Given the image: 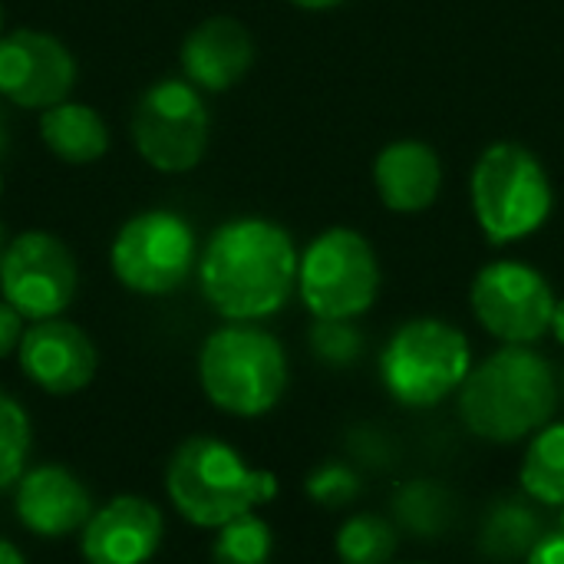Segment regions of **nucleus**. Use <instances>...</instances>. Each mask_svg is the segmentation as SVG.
<instances>
[{"label":"nucleus","instance_id":"nucleus-1","mask_svg":"<svg viewBox=\"0 0 564 564\" xmlns=\"http://www.w3.org/2000/svg\"><path fill=\"white\" fill-rule=\"evenodd\" d=\"M297 284V251L284 228L261 218L221 225L202 258V291L228 321H261L281 311Z\"/></svg>","mask_w":564,"mask_h":564},{"label":"nucleus","instance_id":"nucleus-2","mask_svg":"<svg viewBox=\"0 0 564 564\" xmlns=\"http://www.w3.org/2000/svg\"><path fill=\"white\" fill-rule=\"evenodd\" d=\"M555 406L558 383L552 364L522 344H506L469 370L459 387L463 423L489 443H516L539 433L549 426Z\"/></svg>","mask_w":564,"mask_h":564},{"label":"nucleus","instance_id":"nucleus-3","mask_svg":"<svg viewBox=\"0 0 564 564\" xmlns=\"http://www.w3.org/2000/svg\"><path fill=\"white\" fill-rule=\"evenodd\" d=\"M175 509L202 529H221L278 496V479L245 459L215 436L182 443L165 473Z\"/></svg>","mask_w":564,"mask_h":564},{"label":"nucleus","instance_id":"nucleus-4","mask_svg":"<svg viewBox=\"0 0 564 564\" xmlns=\"http://www.w3.org/2000/svg\"><path fill=\"white\" fill-rule=\"evenodd\" d=\"M198 380L218 410L231 416H264L284 397L288 360L268 330L231 324L205 340Z\"/></svg>","mask_w":564,"mask_h":564},{"label":"nucleus","instance_id":"nucleus-5","mask_svg":"<svg viewBox=\"0 0 564 564\" xmlns=\"http://www.w3.org/2000/svg\"><path fill=\"white\" fill-rule=\"evenodd\" d=\"M473 370L469 340L446 321L420 317L403 324L383 347L380 377L390 397L423 410L456 393Z\"/></svg>","mask_w":564,"mask_h":564},{"label":"nucleus","instance_id":"nucleus-6","mask_svg":"<svg viewBox=\"0 0 564 564\" xmlns=\"http://www.w3.org/2000/svg\"><path fill=\"white\" fill-rule=\"evenodd\" d=\"M473 212L492 245L539 231L552 212V185L542 162L516 142L486 149L473 169Z\"/></svg>","mask_w":564,"mask_h":564},{"label":"nucleus","instance_id":"nucleus-7","mask_svg":"<svg viewBox=\"0 0 564 564\" xmlns=\"http://www.w3.org/2000/svg\"><path fill=\"white\" fill-rule=\"evenodd\" d=\"M297 284L307 311L317 321H354L377 297V254L364 235L350 228H330L307 245L297 264Z\"/></svg>","mask_w":564,"mask_h":564},{"label":"nucleus","instance_id":"nucleus-8","mask_svg":"<svg viewBox=\"0 0 564 564\" xmlns=\"http://www.w3.org/2000/svg\"><path fill=\"white\" fill-rule=\"evenodd\" d=\"M139 155L159 172H188L208 145V112L192 83L162 79L142 93L132 112Z\"/></svg>","mask_w":564,"mask_h":564},{"label":"nucleus","instance_id":"nucleus-9","mask_svg":"<svg viewBox=\"0 0 564 564\" xmlns=\"http://www.w3.org/2000/svg\"><path fill=\"white\" fill-rule=\"evenodd\" d=\"M195 264V235L175 212H142L112 241V271L135 294H172Z\"/></svg>","mask_w":564,"mask_h":564},{"label":"nucleus","instance_id":"nucleus-10","mask_svg":"<svg viewBox=\"0 0 564 564\" xmlns=\"http://www.w3.org/2000/svg\"><path fill=\"white\" fill-rule=\"evenodd\" d=\"M555 304L549 281L522 261H496L473 281V311L502 344L529 347L539 340L552 330Z\"/></svg>","mask_w":564,"mask_h":564},{"label":"nucleus","instance_id":"nucleus-11","mask_svg":"<svg viewBox=\"0 0 564 564\" xmlns=\"http://www.w3.org/2000/svg\"><path fill=\"white\" fill-rule=\"evenodd\" d=\"M3 301L30 321H50L63 314L76 294V261L66 245L46 231H26L13 238L0 261Z\"/></svg>","mask_w":564,"mask_h":564},{"label":"nucleus","instance_id":"nucleus-12","mask_svg":"<svg viewBox=\"0 0 564 564\" xmlns=\"http://www.w3.org/2000/svg\"><path fill=\"white\" fill-rule=\"evenodd\" d=\"M76 79L69 50L40 30L0 36V93L23 109H50L66 99Z\"/></svg>","mask_w":564,"mask_h":564},{"label":"nucleus","instance_id":"nucleus-13","mask_svg":"<svg viewBox=\"0 0 564 564\" xmlns=\"http://www.w3.org/2000/svg\"><path fill=\"white\" fill-rule=\"evenodd\" d=\"M20 367L23 373L46 393H76L96 373V347L93 340L66 321H36L20 340Z\"/></svg>","mask_w":564,"mask_h":564},{"label":"nucleus","instance_id":"nucleus-14","mask_svg":"<svg viewBox=\"0 0 564 564\" xmlns=\"http://www.w3.org/2000/svg\"><path fill=\"white\" fill-rule=\"evenodd\" d=\"M162 542V512L135 496L112 499L83 529V558L89 564H145Z\"/></svg>","mask_w":564,"mask_h":564},{"label":"nucleus","instance_id":"nucleus-15","mask_svg":"<svg viewBox=\"0 0 564 564\" xmlns=\"http://www.w3.org/2000/svg\"><path fill=\"white\" fill-rule=\"evenodd\" d=\"M17 519L43 539H63L93 519L89 492L59 466H40L17 482Z\"/></svg>","mask_w":564,"mask_h":564},{"label":"nucleus","instance_id":"nucleus-16","mask_svg":"<svg viewBox=\"0 0 564 564\" xmlns=\"http://www.w3.org/2000/svg\"><path fill=\"white\" fill-rule=\"evenodd\" d=\"M254 59L251 33L231 17H212L198 23L182 43L185 76L212 93L235 86Z\"/></svg>","mask_w":564,"mask_h":564},{"label":"nucleus","instance_id":"nucleus-17","mask_svg":"<svg viewBox=\"0 0 564 564\" xmlns=\"http://www.w3.org/2000/svg\"><path fill=\"white\" fill-rule=\"evenodd\" d=\"M373 185L390 212L416 215L430 208L440 195V155L423 142H393L373 162Z\"/></svg>","mask_w":564,"mask_h":564},{"label":"nucleus","instance_id":"nucleus-18","mask_svg":"<svg viewBox=\"0 0 564 564\" xmlns=\"http://www.w3.org/2000/svg\"><path fill=\"white\" fill-rule=\"evenodd\" d=\"M40 135L46 149L69 165H89L109 149V129L102 116L83 102H66V99L43 109Z\"/></svg>","mask_w":564,"mask_h":564},{"label":"nucleus","instance_id":"nucleus-19","mask_svg":"<svg viewBox=\"0 0 564 564\" xmlns=\"http://www.w3.org/2000/svg\"><path fill=\"white\" fill-rule=\"evenodd\" d=\"M542 535H545V522L532 506L519 499H502L482 519L479 552L499 564L519 562L529 558V552L542 542Z\"/></svg>","mask_w":564,"mask_h":564},{"label":"nucleus","instance_id":"nucleus-20","mask_svg":"<svg viewBox=\"0 0 564 564\" xmlns=\"http://www.w3.org/2000/svg\"><path fill=\"white\" fill-rule=\"evenodd\" d=\"M522 489L545 506H564V423L532 436L522 459Z\"/></svg>","mask_w":564,"mask_h":564},{"label":"nucleus","instance_id":"nucleus-21","mask_svg":"<svg viewBox=\"0 0 564 564\" xmlns=\"http://www.w3.org/2000/svg\"><path fill=\"white\" fill-rule=\"evenodd\" d=\"M393 516L410 535L436 539L453 522V496L440 482L416 479L393 496Z\"/></svg>","mask_w":564,"mask_h":564},{"label":"nucleus","instance_id":"nucleus-22","mask_svg":"<svg viewBox=\"0 0 564 564\" xmlns=\"http://www.w3.org/2000/svg\"><path fill=\"white\" fill-rule=\"evenodd\" d=\"M397 555V529L380 516H354L337 532L340 564H390Z\"/></svg>","mask_w":564,"mask_h":564},{"label":"nucleus","instance_id":"nucleus-23","mask_svg":"<svg viewBox=\"0 0 564 564\" xmlns=\"http://www.w3.org/2000/svg\"><path fill=\"white\" fill-rule=\"evenodd\" d=\"M271 529L268 522H261L258 516L245 512L238 519H231L228 525H221L215 549H212V562L215 564H268L271 562Z\"/></svg>","mask_w":564,"mask_h":564},{"label":"nucleus","instance_id":"nucleus-24","mask_svg":"<svg viewBox=\"0 0 564 564\" xmlns=\"http://www.w3.org/2000/svg\"><path fill=\"white\" fill-rule=\"evenodd\" d=\"M26 453H30L26 413L10 397L0 393V489L20 482Z\"/></svg>","mask_w":564,"mask_h":564},{"label":"nucleus","instance_id":"nucleus-25","mask_svg":"<svg viewBox=\"0 0 564 564\" xmlns=\"http://www.w3.org/2000/svg\"><path fill=\"white\" fill-rule=\"evenodd\" d=\"M311 350L327 367H350L364 354V334L350 321H317L311 330Z\"/></svg>","mask_w":564,"mask_h":564},{"label":"nucleus","instance_id":"nucleus-26","mask_svg":"<svg viewBox=\"0 0 564 564\" xmlns=\"http://www.w3.org/2000/svg\"><path fill=\"white\" fill-rule=\"evenodd\" d=\"M360 492V476L344 463H324L307 476V496L324 509H344Z\"/></svg>","mask_w":564,"mask_h":564},{"label":"nucleus","instance_id":"nucleus-27","mask_svg":"<svg viewBox=\"0 0 564 564\" xmlns=\"http://www.w3.org/2000/svg\"><path fill=\"white\" fill-rule=\"evenodd\" d=\"M20 340H23V317L7 301H0V357L17 350Z\"/></svg>","mask_w":564,"mask_h":564},{"label":"nucleus","instance_id":"nucleus-28","mask_svg":"<svg viewBox=\"0 0 564 564\" xmlns=\"http://www.w3.org/2000/svg\"><path fill=\"white\" fill-rule=\"evenodd\" d=\"M525 564H564V532L542 535V542L529 552Z\"/></svg>","mask_w":564,"mask_h":564},{"label":"nucleus","instance_id":"nucleus-29","mask_svg":"<svg viewBox=\"0 0 564 564\" xmlns=\"http://www.w3.org/2000/svg\"><path fill=\"white\" fill-rule=\"evenodd\" d=\"M0 564H23V555L10 542H3V539H0Z\"/></svg>","mask_w":564,"mask_h":564},{"label":"nucleus","instance_id":"nucleus-30","mask_svg":"<svg viewBox=\"0 0 564 564\" xmlns=\"http://www.w3.org/2000/svg\"><path fill=\"white\" fill-rule=\"evenodd\" d=\"M552 334L558 337V344L564 347V301L555 304V317H552Z\"/></svg>","mask_w":564,"mask_h":564},{"label":"nucleus","instance_id":"nucleus-31","mask_svg":"<svg viewBox=\"0 0 564 564\" xmlns=\"http://www.w3.org/2000/svg\"><path fill=\"white\" fill-rule=\"evenodd\" d=\"M291 3H297L304 10H327V7H337L340 0H291Z\"/></svg>","mask_w":564,"mask_h":564},{"label":"nucleus","instance_id":"nucleus-32","mask_svg":"<svg viewBox=\"0 0 564 564\" xmlns=\"http://www.w3.org/2000/svg\"><path fill=\"white\" fill-rule=\"evenodd\" d=\"M0 261H3V228H0Z\"/></svg>","mask_w":564,"mask_h":564},{"label":"nucleus","instance_id":"nucleus-33","mask_svg":"<svg viewBox=\"0 0 564 564\" xmlns=\"http://www.w3.org/2000/svg\"><path fill=\"white\" fill-rule=\"evenodd\" d=\"M562 532H564V506H562Z\"/></svg>","mask_w":564,"mask_h":564}]
</instances>
